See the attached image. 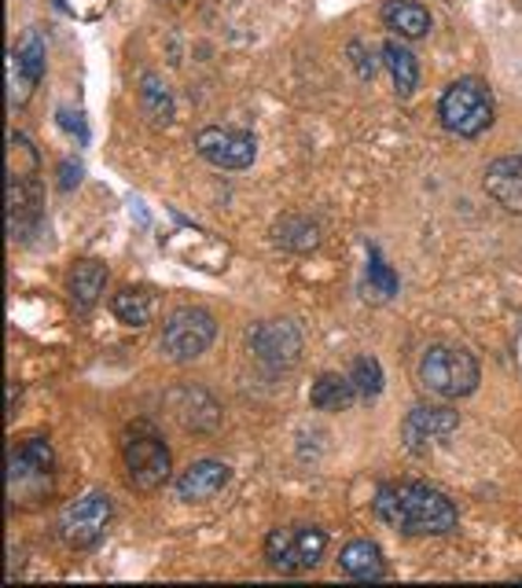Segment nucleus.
Listing matches in <instances>:
<instances>
[{"label": "nucleus", "mask_w": 522, "mask_h": 588, "mask_svg": "<svg viewBox=\"0 0 522 588\" xmlns=\"http://www.w3.org/2000/svg\"><path fill=\"white\" fill-rule=\"evenodd\" d=\"M376 515L408 537H441L456 530V508L427 482H390L376 493Z\"/></svg>", "instance_id": "f257e3e1"}, {"label": "nucleus", "mask_w": 522, "mask_h": 588, "mask_svg": "<svg viewBox=\"0 0 522 588\" xmlns=\"http://www.w3.org/2000/svg\"><path fill=\"white\" fill-rule=\"evenodd\" d=\"M438 118L441 126L449 129V133L456 137H478L489 129V121H494V93H489L486 81L478 78H460L453 85L441 93L438 99Z\"/></svg>", "instance_id": "f03ea898"}, {"label": "nucleus", "mask_w": 522, "mask_h": 588, "mask_svg": "<svg viewBox=\"0 0 522 588\" xmlns=\"http://www.w3.org/2000/svg\"><path fill=\"white\" fill-rule=\"evenodd\" d=\"M419 387L435 398H467L478 387V361L460 346H430L419 361Z\"/></svg>", "instance_id": "7ed1b4c3"}, {"label": "nucleus", "mask_w": 522, "mask_h": 588, "mask_svg": "<svg viewBox=\"0 0 522 588\" xmlns=\"http://www.w3.org/2000/svg\"><path fill=\"white\" fill-rule=\"evenodd\" d=\"M122 460H126V474H129V485L140 493H152L158 490L166 479H169V449L163 442L152 423H133L126 431V442H122Z\"/></svg>", "instance_id": "20e7f679"}, {"label": "nucleus", "mask_w": 522, "mask_h": 588, "mask_svg": "<svg viewBox=\"0 0 522 588\" xmlns=\"http://www.w3.org/2000/svg\"><path fill=\"white\" fill-rule=\"evenodd\" d=\"M217 339V320L199 306H180L166 317L158 346L169 361H195Z\"/></svg>", "instance_id": "39448f33"}, {"label": "nucleus", "mask_w": 522, "mask_h": 588, "mask_svg": "<svg viewBox=\"0 0 522 588\" xmlns=\"http://www.w3.org/2000/svg\"><path fill=\"white\" fill-rule=\"evenodd\" d=\"M328 549V533L320 526H280L265 537V560L276 571H309Z\"/></svg>", "instance_id": "423d86ee"}, {"label": "nucleus", "mask_w": 522, "mask_h": 588, "mask_svg": "<svg viewBox=\"0 0 522 588\" xmlns=\"http://www.w3.org/2000/svg\"><path fill=\"white\" fill-rule=\"evenodd\" d=\"M110 526V496L107 493H85L74 504H67L59 515V537L70 549H93Z\"/></svg>", "instance_id": "0eeeda50"}, {"label": "nucleus", "mask_w": 522, "mask_h": 588, "mask_svg": "<svg viewBox=\"0 0 522 588\" xmlns=\"http://www.w3.org/2000/svg\"><path fill=\"white\" fill-rule=\"evenodd\" d=\"M247 342L254 350V357L269 364V368H290L298 361V353H302V334H298L290 320H261L250 328Z\"/></svg>", "instance_id": "6e6552de"}, {"label": "nucleus", "mask_w": 522, "mask_h": 588, "mask_svg": "<svg viewBox=\"0 0 522 588\" xmlns=\"http://www.w3.org/2000/svg\"><path fill=\"white\" fill-rule=\"evenodd\" d=\"M195 151L217 169H247L258 155L250 133H236V129H217V126H210L195 137Z\"/></svg>", "instance_id": "1a4fd4ad"}, {"label": "nucleus", "mask_w": 522, "mask_h": 588, "mask_svg": "<svg viewBox=\"0 0 522 588\" xmlns=\"http://www.w3.org/2000/svg\"><path fill=\"white\" fill-rule=\"evenodd\" d=\"M460 415L453 409H435V404H427V409H413L405 420V427H401V434H405V445L413 452H424L427 445L435 442H446L449 434L456 431Z\"/></svg>", "instance_id": "9d476101"}, {"label": "nucleus", "mask_w": 522, "mask_h": 588, "mask_svg": "<svg viewBox=\"0 0 522 588\" xmlns=\"http://www.w3.org/2000/svg\"><path fill=\"white\" fill-rule=\"evenodd\" d=\"M228 479H233V471H228L225 463L199 460V463H192V468H185L177 474L174 493H177V501H185V504H203V501H210V496H217L221 490H225Z\"/></svg>", "instance_id": "9b49d317"}, {"label": "nucleus", "mask_w": 522, "mask_h": 588, "mask_svg": "<svg viewBox=\"0 0 522 588\" xmlns=\"http://www.w3.org/2000/svg\"><path fill=\"white\" fill-rule=\"evenodd\" d=\"M486 191L508 210V214H522V155H505L489 162Z\"/></svg>", "instance_id": "f8f14e48"}, {"label": "nucleus", "mask_w": 522, "mask_h": 588, "mask_svg": "<svg viewBox=\"0 0 522 588\" xmlns=\"http://www.w3.org/2000/svg\"><path fill=\"white\" fill-rule=\"evenodd\" d=\"M52 445L45 438H26L19 449L12 452V460H8V479H12V490L15 485H23L29 479H48L52 474Z\"/></svg>", "instance_id": "ddd939ff"}, {"label": "nucleus", "mask_w": 522, "mask_h": 588, "mask_svg": "<svg viewBox=\"0 0 522 588\" xmlns=\"http://www.w3.org/2000/svg\"><path fill=\"white\" fill-rule=\"evenodd\" d=\"M107 287V266L96 258H82L67 277V291H70V302H74L78 313H88L99 302V294Z\"/></svg>", "instance_id": "4468645a"}, {"label": "nucleus", "mask_w": 522, "mask_h": 588, "mask_svg": "<svg viewBox=\"0 0 522 588\" xmlns=\"http://www.w3.org/2000/svg\"><path fill=\"white\" fill-rule=\"evenodd\" d=\"M339 566L343 574H349L354 581H379L387 577L383 552H379L376 541H349L343 552H339Z\"/></svg>", "instance_id": "2eb2a0df"}, {"label": "nucleus", "mask_w": 522, "mask_h": 588, "mask_svg": "<svg viewBox=\"0 0 522 588\" xmlns=\"http://www.w3.org/2000/svg\"><path fill=\"white\" fill-rule=\"evenodd\" d=\"M383 23L394 30L398 37H427L430 30V15L424 4H416V0H387L383 4Z\"/></svg>", "instance_id": "dca6fc26"}, {"label": "nucleus", "mask_w": 522, "mask_h": 588, "mask_svg": "<svg viewBox=\"0 0 522 588\" xmlns=\"http://www.w3.org/2000/svg\"><path fill=\"white\" fill-rule=\"evenodd\" d=\"M357 398H360V393H357L354 383H349V375H335V372L320 375V379L313 383V393H309V401H313L317 409H324V412H343Z\"/></svg>", "instance_id": "f3484780"}, {"label": "nucleus", "mask_w": 522, "mask_h": 588, "mask_svg": "<svg viewBox=\"0 0 522 588\" xmlns=\"http://www.w3.org/2000/svg\"><path fill=\"white\" fill-rule=\"evenodd\" d=\"M383 63L390 70V78H394V89H398V96H413L416 93V85H419V63H416V56L408 52L401 40H387L383 45Z\"/></svg>", "instance_id": "a211bd4d"}, {"label": "nucleus", "mask_w": 522, "mask_h": 588, "mask_svg": "<svg viewBox=\"0 0 522 588\" xmlns=\"http://www.w3.org/2000/svg\"><path fill=\"white\" fill-rule=\"evenodd\" d=\"M110 313L122 324H129V328H144L155 313V294L147 287H126L110 298Z\"/></svg>", "instance_id": "6ab92c4d"}, {"label": "nucleus", "mask_w": 522, "mask_h": 588, "mask_svg": "<svg viewBox=\"0 0 522 588\" xmlns=\"http://www.w3.org/2000/svg\"><path fill=\"white\" fill-rule=\"evenodd\" d=\"M12 67L23 74L26 85H37V81L45 78V40L37 30H26V34L19 37V45L12 52Z\"/></svg>", "instance_id": "aec40b11"}, {"label": "nucleus", "mask_w": 522, "mask_h": 588, "mask_svg": "<svg viewBox=\"0 0 522 588\" xmlns=\"http://www.w3.org/2000/svg\"><path fill=\"white\" fill-rule=\"evenodd\" d=\"M273 236H276V243H284V247H290V250H313L320 243L317 225L306 217H284L273 228Z\"/></svg>", "instance_id": "412c9836"}, {"label": "nucleus", "mask_w": 522, "mask_h": 588, "mask_svg": "<svg viewBox=\"0 0 522 588\" xmlns=\"http://www.w3.org/2000/svg\"><path fill=\"white\" fill-rule=\"evenodd\" d=\"M349 383L357 387L360 398H376L383 390V368H379L376 357H357L354 368H349Z\"/></svg>", "instance_id": "4be33fe9"}, {"label": "nucleus", "mask_w": 522, "mask_h": 588, "mask_svg": "<svg viewBox=\"0 0 522 588\" xmlns=\"http://www.w3.org/2000/svg\"><path fill=\"white\" fill-rule=\"evenodd\" d=\"M140 93H144V107H147V115H152L155 121H169V115H174V104H169V93H166V85L158 81L155 74H147L144 81H140Z\"/></svg>", "instance_id": "5701e85b"}, {"label": "nucleus", "mask_w": 522, "mask_h": 588, "mask_svg": "<svg viewBox=\"0 0 522 588\" xmlns=\"http://www.w3.org/2000/svg\"><path fill=\"white\" fill-rule=\"evenodd\" d=\"M368 291L376 294V298H390V294L398 291V277L383 266V258L371 250V266H368Z\"/></svg>", "instance_id": "b1692460"}, {"label": "nucleus", "mask_w": 522, "mask_h": 588, "mask_svg": "<svg viewBox=\"0 0 522 588\" xmlns=\"http://www.w3.org/2000/svg\"><path fill=\"white\" fill-rule=\"evenodd\" d=\"M59 174H63V180H59V188L70 191V188L78 185V180H82V166H78V162H74V166H70V162H63V166H59Z\"/></svg>", "instance_id": "393cba45"}]
</instances>
